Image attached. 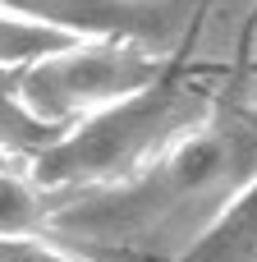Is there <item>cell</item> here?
Returning a JSON list of instances; mask_svg holds the SVG:
<instances>
[{
    "label": "cell",
    "mask_w": 257,
    "mask_h": 262,
    "mask_svg": "<svg viewBox=\"0 0 257 262\" xmlns=\"http://www.w3.org/2000/svg\"><path fill=\"white\" fill-rule=\"evenodd\" d=\"M166 69H170L166 51L120 37H69L64 46L18 64V97L41 124L64 134L69 124L97 115L101 106L143 92Z\"/></svg>",
    "instance_id": "cell-3"
},
{
    "label": "cell",
    "mask_w": 257,
    "mask_h": 262,
    "mask_svg": "<svg viewBox=\"0 0 257 262\" xmlns=\"http://www.w3.org/2000/svg\"><path fill=\"white\" fill-rule=\"evenodd\" d=\"M216 106L221 97H212V88H202L170 60V69L143 92L120 97L97 115L69 124L46 152L28 161V175L46 198L120 184L156 161L166 147H175L184 134H193Z\"/></svg>",
    "instance_id": "cell-2"
},
{
    "label": "cell",
    "mask_w": 257,
    "mask_h": 262,
    "mask_svg": "<svg viewBox=\"0 0 257 262\" xmlns=\"http://www.w3.org/2000/svg\"><path fill=\"white\" fill-rule=\"evenodd\" d=\"M0 9L60 37H120L152 51H166L184 23V0H0Z\"/></svg>",
    "instance_id": "cell-4"
},
{
    "label": "cell",
    "mask_w": 257,
    "mask_h": 262,
    "mask_svg": "<svg viewBox=\"0 0 257 262\" xmlns=\"http://www.w3.org/2000/svg\"><path fill=\"white\" fill-rule=\"evenodd\" d=\"M257 180V111L221 101L120 184L51 198L41 239L83 262H179Z\"/></svg>",
    "instance_id": "cell-1"
},
{
    "label": "cell",
    "mask_w": 257,
    "mask_h": 262,
    "mask_svg": "<svg viewBox=\"0 0 257 262\" xmlns=\"http://www.w3.org/2000/svg\"><path fill=\"white\" fill-rule=\"evenodd\" d=\"M55 138H60V129L41 124V120L23 106V97H18V64L0 69V157L32 161V157L46 152Z\"/></svg>",
    "instance_id": "cell-5"
},
{
    "label": "cell",
    "mask_w": 257,
    "mask_h": 262,
    "mask_svg": "<svg viewBox=\"0 0 257 262\" xmlns=\"http://www.w3.org/2000/svg\"><path fill=\"white\" fill-rule=\"evenodd\" d=\"M64 41L69 37H60L51 28H37V23H23V18H14V14L0 9V69L28 64V60H37V55H46V51H55Z\"/></svg>",
    "instance_id": "cell-6"
}]
</instances>
